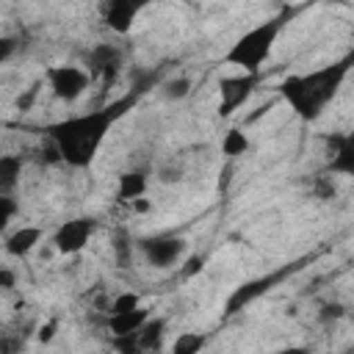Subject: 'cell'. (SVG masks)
<instances>
[{"mask_svg":"<svg viewBox=\"0 0 354 354\" xmlns=\"http://www.w3.org/2000/svg\"><path fill=\"white\" fill-rule=\"evenodd\" d=\"M138 91L105 105V108H97V111H88V113H80V116H69V119H61L55 124H50L44 130V136L55 144L58 155L64 163L75 166V169H86L94 163L108 130L113 127V122L119 116H124L136 102H138Z\"/></svg>","mask_w":354,"mask_h":354,"instance_id":"1","label":"cell"},{"mask_svg":"<svg viewBox=\"0 0 354 354\" xmlns=\"http://www.w3.org/2000/svg\"><path fill=\"white\" fill-rule=\"evenodd\" d=\"M351 53L329 66H321L315 72H307V75H293L288 80H282L279 86V94L285 97V102L293 108V113L304 122H315L324 108L337 97L348 69H351Z\"/></svg>","mask_w":354,"mask_h":354,"instance_id":"2","label":"cell"},{"mask_svg":"<svg viewBox=\"0 0 354 354\" xmlns=\"http://www.w3.org/2000/svg\"><path fill=\"white\" fill-rule=\"evenodd\" d=\"M290 19V8H282L277 17H268L266 22L254 25L252 30H246L241 39H235V44L224 53V64L241 66L243 75H257L263 61L271 55L277 36L282 33L285 22Z\"/></svg>","mask_w":354,"mask_h":354,"instance_id":"3","label":"cell"},{"mask_svg":"<svg viewBox=\"0 0 354 354\" xmlns=\"http://www.w3.org/2000/svg\"><path fill=\"white\" fill-rule=\"evenodd\" d=\"M47 83H50L53 94H55L61 102H75V100L88 88L91 77H88V72H83L80 66H66V64H61V66L47 69Z\"/></svg>","mask_w":354,"mask_h":354,"instance_id":"4","label":"cell"},{"mask_svg":"<svg viewBox=\"0 0 354 354\" xmlns=\"http://www.w3.org/2000/svg\"><path fill=\"white\" fill-rule=\"evenodd\" d=\"M138 249L152 268H171L185 254V241L174 235H155V238H141Z\"/></svg>","mask_w":354,"mask_h":354,"instance_id":"5","label":"cell"},{"mask_svg":"<svg viewBox=\"0 0 354 354\" xmlns=\"http://www.w3.org/2000/svg\"><path fill=\"white\" fill-rule=\"evenodd\" d=\"M94 230H97V221H94L91 216H77V218L64 221V224L55 230L53 243H55V249H58L61 254H77V252L86 249V243H88V238L94 235Z\"/></svg>","mask_w":354,"mask_h":354,"instance_id":"6","label":"cell"},{"mask_svg":"<svg viewBox=\"0 0 354 354\" xmlns=\"http://www.w3.org/2000/svg\"><path fill=\"white\" fill-rule=\"evenodd\" d=\"M257 83V75H235V77H221L218 83V91H221V102H218V116H230L232 111H238L252 88Z\"/></svg>","mask_w":354,"mask_h":354,"instance_id":"7","label":"cell"},{"mask_svg":"<svg viewBox=\"0 0 354 354\" xmlns=\"http://www.w3.org/2000/svg\"><path fill=\"white\" fill-rule=\"evenodd\" d=\"M326 144V171L351 174L354 171V136L351 133H332L324 138Z\"/></svg>","mask_w":354,"mask_h":354,"instance_id":"8","label":"cell"},{"mask_svg":"<svg viewBox=\"0 0 354 354\" xmlns=\"http://www.w3.org/2000/svg\"><path fill=\"white\" fill-rule=\"evenodd\" d=\"M141 14V6L138 3H130V0H113V3H105L102 6V19L105 25L119 33V36H127L136 25V17Z\"/></svg>","mask_w":354,"mask_h":354,"instance_id":"9","label":"cell"},{"mask_svg":"<svg viewBox=\"0 0 354 354\" xmlns=\"http://www.w3.org/2000/svg\"><path fill=\"white\" fill-rule=\"evenodd\" d=\"M279 277H282V274H268V277H260V279L243 282V285H241V288H235V290H232V296L227 299L224 313H227V315H235L238 310H243L246 304H252L257 296H263L266 290H271V285H277V282H279Z\"/></svg>","mask_w":354,"mask_h":354,"instance_id":"10","label":"cell"},{"mask_svg":"<svg viewBox=\"0 0 354 354\" xmlns=\"http://www.w3.org/2000/svg\"><path fill=\"white\" fill-rule=\"evenodd\" d=\"M119 64H122V53L116 44H94L88 50V77H97L102 75L105 80H113V75L119 72Z\"/></svg>","mask_w":354,"mask_h":354,"instance_id":"11","label":"cell"},{"mask_svg":"<svg viewBox=\"0 0 354 354\" xmlns=\"http://www.w3.org/2000/svg\"><path fill=\"white\" fill-rule=\"evenodd\" d=\"M147 321H149V310H147V307H136V310H130V313L111 315V318H108V332H111V337L133 335V332H138Z\"/></svg>","mask_w":354,"mask_h":354,"instance_id":"12","label":"cell"},{"mask_svg":"<svg viewBox=\"0 0 354 354\" xmlns=\"http://www.w3.org/2000/svg\"><path fill=\"white\" fill-rule=\"evenodd\" d=\"M41 241V230L39 227H19L17 232H11L6 238V254L11 257H25L36 249V243Z\"/></svg>","mask_w":354,"mask_h":354,"instance_id":"13","label":"cell"},{"mask_svg":"<svg viewBox=\"0 0 354 354\" xmlns=\"http://www.w3.org/2000/svg\"><path fill=\"white\" fill-rule=\"evenodd\" d=\"M147 194V174L144 171H122L119 174V188L116 196L122 202H136Z\"/></svg>","mask_w":354,"mask_h":354,"instance_id":"14","label":"cell"},{"mask_svg":"<svg viewBox=\"0 0 354 354\" xmlns=\"http://www.w3.org/2000/svg\"><path fill=\"white\" fill-rule=\"evenodd\" d=\"M163 332H166V321L163 318H149L138 332H133L136 335V340H138V346L144 348V354H155L158 348H160V343H163Z\"/></svg>","mask_w":354,"mask_h":354,"instance_id":"15","label":"cell"},{"mask_svg":"<svg viewBox=\"0 0 354 354\" xmlns=\"http://www.w3.org/2000/svg\"><path fill=\"white\" fill-rule=\"evenodd\" d=\"M22 174V158L19 155H0V196H11Z\"/></svg>","mask_w":354,"mask_h":354,"instance_id":"16","label":"cell"},{"mask_svg":"<svg viewBox=\"0 0 354 354\" xmlns=\"http://www.w3.org/2000/svg\"><path fill=\"white\" fill-rule=\"evenodd\" d=\"M205 343H207V337L202 332H183L171 343V354H199L205 348Z\"/></svg>","mask_w":354,"mask_h":354,"instance_id":"17","label":"cell"},{"mask_svg":"<svg viewBox=\"0 0 354 354\" xmlns=\"http://www.w3.org/2000/svg\"><path fill=\"white\" fill-rule=\"evenodd\" d=\"M246 149H249V138H246L243 130L232 127V130L224 133V138H221V152H224V155L235 158V155H243Z\"/></svg>","mask_w":354,"mask_h":354,"instance_id":"18","label":"cell"},{"mask_svg":"<svg viewBox=\"0 0 354 354\" xmlns=\"http://www.w3.org/2000/svg\"><path fill=\"white\" fill-rule=\"evenodd\" d=\"M136 307H141V299H138V293L127 290V293H119V296L111 301V315H119V313H130V310H136Z\"/></svg>","mask_w":354,"mask_h":354,"instance_id":"19","label":"cell"},{"mask_svg":"<svg viewBox=\"0 0 354 354\" xmlns=\"http://www.w3.org/2000/svg\"><path fill=\"white\" fill-rule=\"evenodd\" d=\"M188 91H191L188 77H174V80L163 83V97L166 100H183V97H188Z\"/></svg>","mask_w":354,"mask_h":354,"instance_id":"20","label":"cell"},{"mask_svg":"<svg viewBox=\"0 0 354 354\" xmlns=\"http://www.w3.org/2000/svg\"><path fill=\"white\" fill-rule=\"evenodd\" d=\"M111 340H113L116 354H144V348L138 346L136 335H122V337H111Z\"/></svg>","mask_w":354,"mask_h":354,"instance_id":"21","label":"cell"},{"mask_svg":"<svg viewBox=\"0 0 354 354\" xmlns=\"http://www.w3.org/2000/svg\"><path fill=\"white\" fill-rule=\"evenodd\" d=\"M22 343H25L22 335L0 332V354H19V351H22Z\"/></svg>","mask_w":354,"mask_h":354,"instance_id":"22","label":"cell"},{"mask_svg":"<svg viewBox=\"0 0 354 354\" xmlns=\"http://www.w3.org/2000/svg\"><path fill=\"white\" fill-rule=\"evenodd\" d=\"M17 216V202L14 196H0V232L8 227V221Z\"/></svg>","mask_w":354,"mask_h":354,"instance_id":"23","label":"cell"},{"mask_svg":"<svg viewBox=\"0 0 354 354\" xmlns=\"http://www.w3.org/2000/svg\"><path fill=\"white\" fill-rule=\"evenodd\" d=\"M113 249H116V260H119V266H127V260H130V243H127V235H124V232H119Z\"/></svg>","mask_w":354,"mask_h":354,"instance_id":"24","label":"cell"},{"mask_svg":"<svg viewBox=\"0 0 354 354\" xmlns=\"http://www.w3.org/2000/svg\"><path fill=\"white\" fill-rule=\"evenodd\" d=\"M39 86H41V83L36 80L25 94H19V97H17V108H19V111H28V108L33 105V100H36V94H39Z\"/></svg>","mask_w":354,"mask_h":354,"instance_id":"25","label":"cell"},{"mask_svg":"<svg viewBox=\"0 0 354 354\" xmlns=\"http://www.w3.org/2000/svg\"><path fill=\"white\" fill-rule=\"evenodd\" d=\"M346 315V310H343V304H324L321 307V321H337V318H343Z\"/></svg>","mask_w":354,"mask_h":354,"instance_id":"26","label":"cell"},{"mask_svg":"<svg viewBox=\"0 0 354 354\" xmlns=\"http://www.w3.org/2000/svg\"><path fill=\"white\" fill-rule=\"evenodd\" d=\"M17 50V39L14 36H0V64H6Z\"/></svg>","mask_w":354,"mask_h":354,"instance_id":"27","label":"cell"},{"mask_svg":"<svg viewBox=\"0 0 354 354\" xmlns=\"http://www.w3.org/2000/svg\"><path fill=\"white\" fill-rule=\"evenodd\" d=\"M55 332H58V321H55V318H50L47 324H41V326H39V340H41V343H50V340L55 337Z\"/></svg>","mask_w":354,"mask_h":354,"instance_id":"28","label":"cell"},{"mask_svg":"<svg viewBox=\"0 0 354 354\" xmlns=\"http://www.w3.org/2000/svg\"><path fill=\"white\" fill-rule=\"evenodd\" d=\"M14 285H17V274H14L11 268H3V266H0V288L8 290V288H14Z\"/></svg>","mask_w":354,"mask_h":354,"instance_id":"29","label":"cell"},{"mask_svg":"<svg viewBox=\"0 0 354 354\" xmlns=\"http://www.w3.org/2000/svg\"><path fill=\"white\" fill-rule=\"evenodd\" d=\"M202 266H205V257H199V254H194V257L188 260V268L183 271V277H194L196 271H202Z\"/></svg>","mask_w":354,"mask_h":354,"instance_id":"30","label":"cell"},{"mask_svg":"<svg viewBox=\"0 0 354 354\" xmlns=\"http://www.w3.org/2000/svg\"><path fill=\"white\" fill-rule=\"evenodd\" d=\"M277 354H310L307 346H288V348H279Z\"/></svg>","mask_w":354,"mask_h":354,"instance_id":"31","label":"cell"},{"mask_svg":"<svg viewBox=\"0 0 354 354\" xmlns=\"http://www.w3.org/2000/svg\"><path fill=\"white\" fill-rule=\"evenodd\" d=\"M133 205V210H138V213H147L149 210V202H144V199H136V202H130Z\"/></svg>","mask_w":354,"mask_h":354,"instance_id":"32","label":"cell"}]
</instances>
